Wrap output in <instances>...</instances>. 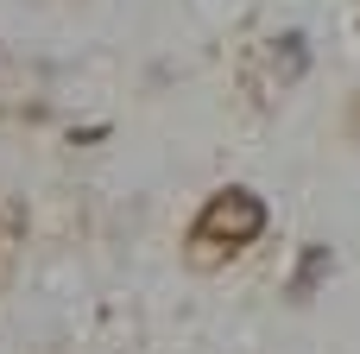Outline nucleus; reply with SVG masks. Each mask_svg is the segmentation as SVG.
<instances>
[{
  "label": "nucleus",
  "mask_w": 360,
  "mask_h": 354,
  "mask_svg": "<svg viewBox=\"0 0 360 354\" xmlns=\"http://www.w3.org/2000/svg\"><path fill=\"white\" fill-rule=\"evenodd\" d=\"M202 228L221 234L228 247H240V241H253V234L266 228V203H259L253 190H215L209 209H202Z\"/></svg>",
  "instance_id": "obj_1"
}]
</instances>
